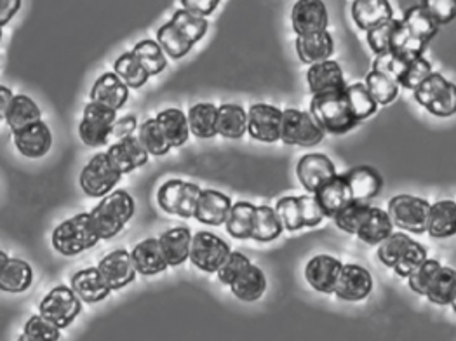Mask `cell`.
I'll list each match as a JSON object with an SVG mask.
<instances>
[{"label":"cell","mask_w":456,"mask_h":341,"mask_svg":"<svg viewBox=\"0 0 456 341\" xmlns=\"http://www.w3.org/2000/svg\"><path fill=\"white\" fill-rule=\"evenodd\" d=\"M333 220L340 230L371 246H379L390 233H394V223L388 211L373 207L368 202L354 200Z\"/></svg>","instance_id":"obj_1"},{"label":"cell","mask_w":456,"mask_h":341,"mask_svg":"<svg viewBox=\"0 0 456 341\" xmlns=\"http://www.w3.org/2000/svg\"><path fill=\"white\" fill-rule=\"evenodd\" d=\"M410 288L425 296L430 304L446 306L453 304L456 296V270L441 265L437 260H425L408 277Z\"/></svg>","instance_id":"obj_2"},{"label":"cell","mask_w":456,"mask_h":341,"mask_svg":"<svg viewBox=\"0 0 456 341\" xmlns=\"http://www.w3.org/2000/svg\"><path fill=\"white\" fill-rule=\"evenodd\" d=\"M134 216V199L126 190H114L91 211L93 223L102 239H114Z\"/></svg>","instance_id":"obj_3"},{"label":"cell","mask_w":456,"mask_h":341,"mask_svg":"<svg viewBox=\"0 0 456 341\" xmlns=\"http://www.w3.org/2000/svg\"><path fill=\"white\" fill-rule=\"evenodd\" d=\"M379 258L399 277L408 279L427 260V251L406 233H390L379 244Z\"/></svg>","instance_id":"obj_4"},{"label":"cell","mask_w":456,"mask_h":341,"mask_svg":"<svg viewBox=\"0 0 456 341\" xmlns=\"http://www.w3.org/2000/svg\"><path fill=\"white\" fill-rule=\"evenodd\" d=\"M310 114L315 117L326 134L333 136L346 134L359 124L348 103L346 93L314 96L310 101Z\"/></svg>","instance_id":"obj_5"},{"label":"cell","mask_w":456,"mask_h":341,"mask_svg":"<svg viewBox=\"0 0 456 341\" xmlns=\"http://www.w3.org/2000/svg\"><path fill=\"white\" fill-rule=\"evenodd\" d=\"M102 240L93 223L91 213H80L63 222L53 231V248L63 256H76Z\"/></svg>","instance_id":"obj_6"},{"label":"cell","mask_w":456,"mask_h":341,"mask_svg":"<svg viewBox=\"0 0 456 341\" xmlns=\"http://www.w3.org/2000/svg\"><path fill=\"white\" fill-rule=\"evenodd\" d=\"M326 136V131L319 126L315 117L310 112L297 109H288L282 115V133L281 140L286 145L312 149L317 147Z\"/></svg>","instance_id":"obj_7"},{"label":"cell","mask_w":456,"mask_h":341,"mask_svg":"<svg viewBox=\"0 0 456 341\" xmlns=\"http://www.w3.org/2000/svg\"><path fill=\"white\" fill-rule=\"evenodd\" d=\"M415 100L436 117L456 114V85L441 74H432L415 91Z\"/></svg>","instance_id":"obj_8"},{"label":"cell","mask_w":456,"mask_h":341,"mask_svg":"<svg viewBox=\"0 0 456 341\" xmlns=\"http://www.w3.org/2000/svg\"><path fill=\"white\" fill-rule=\"evenodd\" d=\"M430 206L425 199L413 195H397L388 202V215L394 227L411 231V233H425L428 230Z\"/></svg>","instance_id":"obj_9"},{"label":"cell","mask_w":456,"mask_h":341,"mask_svg":"<svg viewBox=\"0 0 456 341\" xmlns=\"http://www.w3.org/2000/svg\"><path fill=\"white\" fill-rule=\"evenodd\" d=\"M82 312V300L76 291L69 286H56L51 293L40 302L38 313L51 321L60 329L69 328Z\"/></svg>","instance_id":"obj_10"},{"label":"cell","mask_w":456,"mask_h":341,"mask_svg":"<svg viewBox=\"0 0 456 341\" xmlns=\"http://www.w3.org/2000/svg\"><path fill=\"white\" fill-rule=\"evenodd\" d=\"M115 120H117L115 110L107 109L100 103L89 101L84 109V117L78 127L80 140L93 149H100L107 145L114 131Z\"/></svg>","instance_id":"obj_11"},{"label":"cell","mask_w":456,"mask_h":341,"mask_svg":"<svg viewBox=\"0 0 456 341\" xmlns=\"http://www.w3.org/2000/svg\"><path fill=\"white\" fill-rule=\"evenodd\" d=\"M120 173L114 167L107 153L94 155L80 173V187L86 195L100 199L114 191L120 180Z\"/></svg>","instance_id":"obj_12"},{"label":"cell","mask_w":456,"mask_h":341,"mask_svg":"<svg viewBox=\"0 0 456 341\" xmlns=\"http://www.w3.org/2000/svg\"><path fill=\"white\" fill-rule=\"evenodd\" d=\"M230 253L227 242L215 233L197 231L191 239V262L202 272L218 273Z\"/></svg>","instance_id":"obj_13"},{"label":"cell","mask_w":456,"mask_h":341,"mask_svg":"<svg viewBox=\"0 0 456 341\" xmlns=\"http://www.w3.org/2000/svg\"><path fill=\"white\" fill-rule=\"evenodd\" d=\"M282 115L284 110L273 105H251L248 112V133L251 134L253 140H258L262 143L279 142L282 133Z\"/></svg>","instance_id":"obj_14"},{"label":"cell","mask_w":456,"mask_h":341,"mask_svg":"<svg viewBox=\"0 0 456 341\" xmlns=\"http://www.w3.org/2000/svg\"><path fill=\"white\" fill-rule=\"evenodd\" d=\"M373 291V277L361 265H343L335 295L345 302H362Z\"/></svg>","instance_id":"obj_15"},{"label":"cell","mask_w":456,"mask_h":341,"mask_svg":"<svg viewBox=\"0 0 456 341\" xmlns=\"http://www.w3.org/2000/svg\"><path fill=\"white\" fill-rule=\"evenodd\" d=\"M306 82L314 96L346 93L348 87L343 78L342 67L331 60L310 65L306 72Z\"/></svg>","instance_id":"obj_16"},{"label":"cell","mask_w":456,"mask_h":341,"mask_svg":"<svg viewBox=\"0 0 456 341\" xmlns=\"http://www.w3.org/2000/svg\"><path fill=\"white\" fill-rule=\"evenodd\" d=\"M342 268V262L337 260L335 256L319 255L314 256L305 266V279L312 286V289L324 295H331L337 289Z\"/></svg>","instance_id":"obj_17"},{"label":"cell","mask_w":456,"mask_h":341,"mask_svg":"<svg viewBox=\"0 0 456 341\" xmlns=\"http://www.w3.org/2000/svg\"><path fill=\"white\" fill-rule=\"evenodd\" d=\"M291 23L297 36L328 30V7L322 0H297L291 11Z\"/></svg>","instance_id":"obj_18"},{"label":"cell","mask_w":456,"mask_h":341,"mask_svg":"<svg viewBox=\"0 0 456 341\" xmlns=\"http://www.w3.org/2000/svg\"><path fill=\"white\" fill-rule=\"evenodd\" d=\"M297 175L304 189L315 193L326 182L337 176V167L330 157L322 153H308L300 158L297 166Z\"/></svg>","instance_id":"obj_19"},{"label":"cell","mask_w":456,"mask_h":341,"mask_svg":"<svg viewBox=\"0 0 456 341\" xmlns=\"http://www.w3.org/2000/svg\"><path fill=\"white\" fill-rule=\"evenodd\" d=\"M98 268H100L105 282L109 284V288L112 291L126 288L138 275V270H136V265H134L133 255L127 253L126 249H117L114 253L107 255L100 262Z\"/></svg>","instance_id":"obj_20"},{"label":"cell","mask_w":456,"mask_h":341,"mask_svg":"<svg viewBox=\"0 0 456 341\" xmlns=\"http://www.w3.org/2000/svg\"><path fill=\"white\" fill-rule=\"evenodd\" d=\"M107 155L120 175H129L134 169L145 166L149 162L151 153L143 147L138 136L136 138L129 136V138L118 140L109 149Z\"/></svg>","instance_id":"obj_21"},{"label":"cell","mask_w":456,"mask_h":341,"mask_svg":"<svg viewBox=\"0 0 456 341\" xmlns=\"http://www.w3.org/2000/svg\"><path fill=\"white\" fill-rule=\"evenodd\" d=\"M232 206L233 204H232L230 197L225 193H222L218 190H202L199 204H197L195 218H197V222H200L204 225L220 227V225L227 223Z\"/></svg>","instance_id":"obj_22"},{"label":"cell","mask_w":456,"mask_h":341,"mask_svg":"<svg viewBox=\"0 0 456 341\" xmlns=\"http://www.w3.org/2000/svg\"><path fill=\"white\" fill-rule=\"evenodd\" d=\"M14 145L21 155L28 158H40L53 147L51 129L45 122L38 120L36 124L14 133Z\"/></svg>","instance_id":"obj_23"},{"label":"cell","mask_w":456,"mask_h":341,"mask_svg":"<svg viewBox=\"0 0 456 341\" xmlns=\"http://www.w3.org/2000/svg\"><path fill=\"white\" fill-rule=\"evenodd\" d=\"M127 100H129V85L115 72L103 74L94 82L91 89V101L100 103L107 109H112L115 112L122 109Z\"/></svg>","instance_id":"obj_24"},{"label":"cell","mask_w":456,"mask_h":341,"mask_svg":"<svg viewBox=\"0 0 456 341\" xmlns=\"http://www.w3.org/2000/svg\"><path fill=\"white\" fill-rule=\"evenodd\" d=\"M34 282V270L23 260L0 253V286L5 293H25Z\"/></svg>","instance_id":"obj_25"},{"label":"cell","mask_w":456,"mask_h":341,"mask_svg":"<svg viewBox=\"0 0 456 341\" xmlns=\"http://www.w3.org/2000/svg\"><path fill=\"white\" fill-rule=\"evenodd\" d=\"M72 289L84 304H100L112 293L98 266L80 270L72 275Z\"/></svg>","instance_id":"obj_26"},{"label":"cell","mask_w":456,"mask_h":341,"mask_svg":"<svg viewBox=\"0 0 456 341\" xmlns=\"http://www.w3.org/2000/svg\"><path fill=\"white\" fill-rule=\"evenodd\" d=\"M328 218H335L348 204L354 202V195L345 175H337L315 191Z\"/></svg>","instance_id":"obj_27"},{"label":"cell","mask_w":456,"mask_h":341,"mask_svg":"<svg viewBox=\"0 0 456 341\" xmlns=\"http://www.w3.org/2000/svg\"><path fill=\"white\" fill-rule=\"evenodd\" d=\"M333 51H335V42L328 30L297 36L298 58L306 65H314V63L330 60Z\"/></svg>","instance_id":"obj_28"},{"label":"cell","mask_w":456,"mask_h":341,"mask_svg":"<svg viewBox=\"0 0 456 341\" xmlns=\"http://www.w3.org/2000/svg\"><path fill=\"white\" fill-rule=\"evenodd\" d=\"M352 18L355 25L368 32L394 18V11L388 0H354Z\"/></svg>","instance_id":"obj_29"},{"label":"cell","mask_w":456,"mask_h":341,"mask_svg":"<svg viewBox=\"0 0 456 341\" xmlns=\"http://www.w3.org/2000/svg\"><path fill=\"white\" fill-rule=\"evenodd\" d=\"M138 273L142 275H157L167 270L169 262L164 255L159 239H145L131 251Z\"/></svg>","instance_id":"obj_30"},{"label":"cell","mask_w":456,"mask_h":341,"mask_svg":"<svg viewBox=\"0 0 456 341\" xmlns=\"http://www.w3.org/2000/svg\"><path fill=\"white\" fill-rule=\"evenodd\" d=\"M345 178L350 185L354 200L368 202L380 193L383 187L380 173L370 166H359L345 173Z\"/></svg>","instance_id":"obj_31"},{"label":"cell","mask_w":456,"mask_h":341,"mask_svg":"<svg viewBox=\"0 0 456 341\" xmlns=\"http://www.w3.org/2000/svg\"><path fill=\"white\" fill-rule=\"evenodd\" d=\"M230 291L233 293L235 298L248 304L260 300L266 291V277L264 270L251 264L230 284Z\"/></svg>","instance_id":"obj_32"},{"label":"cell","mask_w":456,"mask_h":341,"mask_svg":"<svg viewBox=\"0 0 456 341\" xmlns=\"http://www.w3.org/2000/svg\"><path fill=\"white\" fill-rule=\"evenodd\" d=\"M191 239L193 235L187 227L171 228L159 237L169 266L182 265L191 260Z\"/></svg>","instance_id":"obj_33"},{"label":"cell","mask_w":456,"mask_h":341,"mask_svg":"<svg viewBox=\"0 0 456 341\" xmlns=\"http://www.w3.org/2000/svg\"><path fill=\"white\" fill-rule=\"evenodd\" d=\"M155 118L160 124L173 149H180L187 143L191 133L189 115L183 114L178 109H167V110H162Z\"/></svg>","instance_id":"obj_34"},{"label":"cell","mask_w":456,"mask_h":341,"mask_svg":"<svg viewBox=\"0 0 456 341\" xmlns=\"http://www.w3.org/2000/svg\"><path fill=\"white\" fill-rule=\"evenodd\" d=\"M432 237L446 239L456 235V202L453 200H439L430 206L428 230Z\"/></svg>","instance_id":"obj_35"},{"label":"cell","mask_w":456,"mask_h":341,"mask_svg":"<svg viewBox=\"0 0 456 341\" xmlns=\"http://www.w3.org/2000/svg\"><path fill=\"white\" fill-rule=\"evenodd\" d=\"M4 120L12 129V133H16L42 120V112L34 100L25 94H16L9 110L4 115Z\"/></svg>","instance_id":"obj_36"},{"label":"cell","mask_w":456,"mask_h":341,"mask_svg":"<svg viewBox=\"0 0 456 341\" xmlns=\"http://www.w3.org/2000/svg\"><path fill=\"white\" fill-rule=\"evenodd\" d=\"M189 122L193 136L209 140L218 136V107L213 103H197L189 110Z\"/></svg>","instance_id":"obj_37"},{"label":"cell","mask_w":456,"mask_h":341,"mask_svg":"<svg viewBox=\"0 0 456 341\" xmlns=\"http://www.w3.org/2000/svg\"><path fill=\"white\" fill-rule=\"evenodd\" d=\"M248 133V112L233 103L218 107V134L228 140H240Z\"/></svg>","instance_id":"obj_38"},{"label":"cell","mask_w":456,"mask_h":341,"mask_svg":"<svg viewBox=\"0 0 456 341\" xmlns=\"http://www.w3.org/2000/svg\"><path fill=\"white\" fill-rule=\"evenodd\" d=\"M284 231V223L275 207L256 206L253 239L258 242H272Z\"/></svg>","instance_id":"obj_39"},{"label":"cell","mask_w":456,"mask_h":341,"mask_svg":"<svg viewBox=\"0 0 456 341\" xmlns=\"http://www.w3.org/2000/svg\"><path fill=\"white\" fill-rule=\"evenodd\" d=\"M255 213H256V206H253L251 202L233 204L225 223L228 233L235 239H253Z\"/></svg>","instance_id":"obj_40"},{"label":"cell","mask_w":456,"mask_h":341,"mask_svg":"<svg viewBox=\"0 0 456 341\" xmlns=\"http://www.w3.org/2000/svg\"><path fill=\"white\" fill-rule=\"evenodd\" d=\"M157 42L160 44L164 53H167L175 60L187 56L193 47L191 40L173 25V21H167L157 30Z\"/></svg>","instance_id":"obj_41"},{"label":"cell","mask_w":456,"mask_h":341,"mask_svg":"<svg viewBox=\"0 0 456 341\" xmlns=\"http://www.w3.org/2000/svg\"><path fill=\"white\" fill-rule=\"evenodd\" d=\"M133 54L138 58V61L143 65V69L149 72V76H159L166 67L167 60L164 56V49L157 40H142L134 45Z\"/></svg>","instance_id":"obj_42"},{"label":"cell","mask_w":456,"mask_h":341,"mask_svg":"<svg viewBox=\"0 0 456 341\" xmlns=\"http://www.w3.org/2000/svg\"><path fill=\"white\" fill-rule=\"evenodd\" d=\"M403 23L408 27V30L415 36V37L423 40L425 44H428L432 38L436 37L439 25L428 16V12L421 7V5H415L410 7L404 12Z\"/></svg>","instance_id":"obj_43"},{"label":"cell","mask_w":456,"mask_h":341,"mask_svg":"<svg viewBox=\"0 0 456 341\" xmlns=\"http://www.w3.org/2000/svg\"><path fill=\"white\" fill-rule=\"evenodd\" d=\"M114 72L133 89H138V87L145 85L149 77H151L149 72L143 69V65L138 61V58L133 54V51L124 53L122 56L117 58Z\"/></svg>","instance_id":"obj_44"},{"label":"cell","mask_w":456,"mask_h":341,"mask_svg":"<svg viewBox=\"0 0 456 341\" xmlns=\"http://www.w3.org/2000/svg\"><path fill=\"white\" fill-rule=\"evenodd\" d=\"M138 138L143 143V147L149 150V153L155 155V157L166 155L173 149L171 143L167 142L160 124L157 122V118H149L138 127Z\"/></svg>","instance_id":"obj_45"},{"label":"cell","mask_w":456,"mask_h":341,"mask_svg":"<svg viewBox=\"0 0 456 341\" xmlns=\"http://www.w3.org/2000/svg\"><path fill=\"white\" fill-rule=\"evenodd\" d=\"M346 98H348V103H350V107H352V110H354V114H355L359 122H362L364 118L377 114V110H379V103L371 96L366 84L348 85L346 87Z\"/></svg>","instance_id":"obj_46"},{"label":"cell","mask_w":456,"mask_h":341,"mask_svg":"<svg viewBox=\"0 0 456 341\" xmlns=\"http://www.w3.org/2000/svg\"><path fill=\"white\" fill-rule=\"evenodd\" d=\"M171 21H173V25H175L185 37L191 40L193 45L206 36V32H208V28H209V23H208L206 18L197 16V14H193V12L187 11V9L176 11V12L173 14Z\"/></svg>","instance_id":"obj_47"},{"label":"cell","mask_w":456,"mask_h":341,"mask_svg":"<svg viewBox=\"0 0 456 341\" xmlns=\"http://www.w3.org/2000/svg\"><path fill=\"white\" fill-rule=\"evenodd\" d=\"M364 84L379 105H390L399 94V84L379 70H371Z\"/></svg>","instance_id":"obj_48"},{"label":"cell","mask_w":456,"mask_h":341,"mask_svg":"<svg viewBox=\"0 0 456 341\" xmlns=\"http://www.w3.org/2000/svg\"><path fill=\"white\" fill-rule=\"evenodd\" d=\"M61 338L60 328L54 326L51 321L42 317L40 313L30 317V321L25 326L21 340L30 341H54Z\"/></svg>","instance_id":"obj_49"},{"label":"cell","mask_w":456,"mask_h":341,"mask_svg":"<svg viewBox=\"0 0 456 341\" xmlns=\"http://www.w3.org/2000/svg\"><path fill=\"white\" fill-rule=\"evenodd\" d=\"M411 61L413 60H408V58H404V56H401L394 51H388V53H383V54H377V60L373 63V70H379L381 74L394 78L399 84L401 77L404 76V72H406V69Z\"/></svg>","instance_id":"obj_50"},{"label":"cell","mask_w":456,"mask_h":341,"mask_svg":"<svg viewBox=\"0 0 456 341\" xmlns=\"http://www.w3.org/2000/svg\"><path fill=\"white\" fill-rule=\"evenodd\" d=\"M275 211L279 213L286 230L297 231L300 228H305L298 197H282V199H279L277 204H275Z\"/></svg>","instance_id":"obj_51"},{"label":"cell","mask_w":456,"mask_h":341,"mask_svg":"<svg viewBox=\"0 0 456 341\" xmlns=\"http://www.w3.org/2000/svg\"><path fill=\"white\" fill-rule=\"evenodd\" d=\"M399 20H390V21H385L379 27L371 28L366 32V38H368V44L371 47L373 53L377 54H383V53H388L392 49V36H394V30L397 27Z\"/></svg>","instance_id":"obj_52"},{"label":"cell","mask_w":456,"mask_h":341,"mask_svg":"<svg viewBox=\"0 0 456 341\" xmlns=\"http://www.w3.org/2000/svg\"><path fill=\"white\" fill-rule=\"evenodd\" d=\"M185 182L182 180H169L166 182L159 191H157V202L160 206V209L167 215H176L178 213V204L183 193Z\"/></svg>","instance_id":"obj_53"},{"label":"cell","mask_w":456,"mask_h":341,"mask_svg":"<svg viewBox=\"0 0 456 341\" xmlns=\"http://www.w3.org/2000/svg\"><path fill=\"white\" fill-rule=\"evenodd\" d=\"M432 74H434V72H432V65H430L423 56H419V58L413 60V61L408 65V69H406L404 76L401 77L399 84H401L404 89L417 91L419 85H421L428 77L432 76Z\"/></svg>","instance_id":"obj_54"},{"label":"cell","mask_w":456,"mask_h":341,"mask_svg":"<svg viewBox=\"0 0 456 341\" xmlns=\"http://www.w3.org/2000/svg\"><path fill=\"white\" fill-rule=\"evenodd\" d=\"M421 7L437 25H448L456 18V0H421Z\"/></svg>","instance_id":"obj_55"},{"label":"cell","mask_w":456,"mask_h":341,"mask_svg":"<svg viewBox=\"0 0 456 341\" xmlns=\"http://www.w3.org/2000/svg\"><path fill=\"white\" fill-rule=\"evenodd\" d=\"M298 202H300V211H302L305 228L317 227L324 218H328L315 193L308 191L306 195L298 197Z\"/></svg>","instance_id":"obj_56"},{"label":"cell","mask_w":456,"mask_h":341,"mask_svg":"<svg viewBox=\"0 0 456 341\" xmlns=\"http://www.w3.org/2000/svg\"><path fill=\"white\" fill-rule=\"evenodd\" d=\"M249 265H251V262L248 256H244L242 253L232 251L230 256L225 260V264L218 270V279H220V282H224L230 288V284Z\"/></svg>","instance_id":"obj_57"},{"label":"cell","mask_w":456,"mask_h":341,"mask_svg":"<svg viewBox=\"0 0 456 341\" xmlns=\"http://www.w3.org/2000/svg\"><path fill=\"white\" fill-rule=\"evenodd\" d=\"M200 193H202V190L199 189V185L185 183L176 215L182 216V218H195V211H197Z\"/></svg>","instance_id":"obj_58"},{"label":"cell","mask_w":456,"mask_h":341,"mask_svg":"<svg viewBox=\"0 0 456 341\" xmlns=\"http://www.w3.org/2000/svg\"><path fill=\"white\" fill-rule=\"evenodd\" d=\"M182 5L183 9L191 11L197 16L208 18L216 11V7L220 5V0H182Z\"/></svg>","instance_id":"obj_59"},{"label":"cell","mask_w":456,"mask_h":341,"mask_svg":"<svg viewBox=\"0 0 456 341\" xmlns=\"http://www.w3.org/2000/svg\"><path fill=\"white\" fill-rule=\"evenodd\" d=\"M136 129H138L136 117H134V115H126V117H122V118H117V120H115L112 136L117 138V140H124V138L133 136V133H134Z\"/></svg>","instance_id":"obj_60"},{"label":"cell","mask_w":456,"mask_h":341,"mask_svg":"<svg viewBox=\"0 0 456 341\" xmlns=\"http://www.w3.org/2000/svg\"><path fill=\"white\" fill-rule=\"evenodd\" d=\"M21 0H0V25L5 27L20 11Z\"/></svg>","instance_id":"obj_61"},{"label":"cell","mask_w":456,"mask_h":341,"mask_svg":"<svg viewBox=\"0 0 456 341\" xmlns=\"http://www.w3.org/2000/svg\"><path fill=\"white\" fill-rule=\"evenodd\" d=\"M16 94H12V91L9 87H0V115L4 117L5 112L9 110L12 100Z\"/></svg>","instance_id":"obj_62"},{"label":"cell","mask_w":456,"mask_h":341,"mask_svg":"<svg viewBox=\"0 0 456 341\" xmlns=\"http://www.w3.org/2000/svg\"><path fill=\"white\" fill-rule=\"evenodd\" d=\"M452 306H453V310H455V312H456V296H455V300H453V304H452Z\"/></svg>","instance_id":"obj_63"}]
</instances>
